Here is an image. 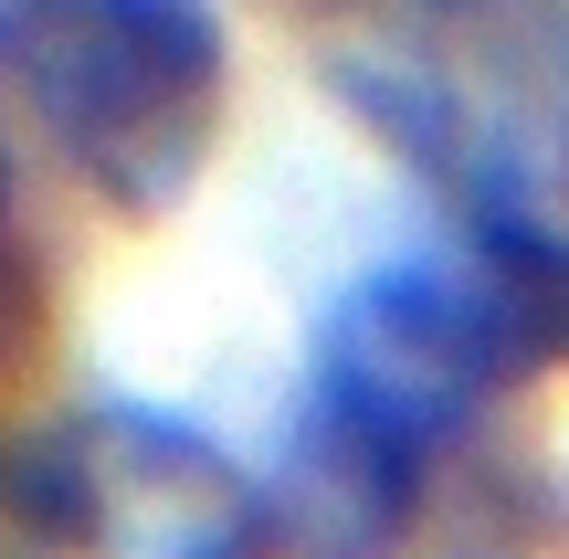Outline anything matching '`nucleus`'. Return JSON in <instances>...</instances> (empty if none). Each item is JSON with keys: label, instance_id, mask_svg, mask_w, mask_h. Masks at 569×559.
I'll list each match as a JSON object with an SVG mask.
<instances>
[{"label": "nucleus", "instance_id": "f257e3e1", "mask_svg": "<svg viewBox=\"0 0 569 559\" xmlns=\"http://www.w3.org/2000/svg\"><path fill=\"white\" fill-rule=\"evenodd\" d=\"M0 74L117 222L190 201L232 96L211 0H0Z\"/></svg>", "mask_w": 569, "mask_h": 559}, {"label": "nucleus", "instance_id": "f03ea898", "mask_svg": "<svg viewBox=\"0 0 569 559\" xmlns=\"http://www.w3.org/2000/svg\"><path fill=\"white\" fill-rule=\"evenodd\" d=\"M338 96L453 211L538 201L569 169V0H411L380 53L338 63Z\"/></svg>", "mask_w": 569, "mask_h": 559}, {"label": "nucleus", "instance_id": "7ed1b4c3", "mask_svg": "<svg viewBox=\"0 0 569 559\" xmlns=\"http://www.w3.org/2000/svg\"><path fill=\"white\" fill-rule=\"evenodd\" d=\"M264 486L180 412L84 401L0 443V559H253Z\"/></svg>", "mask_w": 569, "mask_h": 559}, {"label": "nucleus", "instance_id": "20e7f679", "mask_svg": "<svg viewBox=\"0 0 569 559\" xmlns=\"http://www.w3.org/2000/svg\"><path fill=\"white\" fill-rule=\"evenodd\" d=\"M465 274H475V296H486L496 338H507L517 391L569 370V232L549 222V211L538 201L465 211Z\"/></svg>", "mask_w": 569, "mask_h": 559}, {"label": "nucleus", "instance_id": "39448f33", "mask_svg": "<svg viewBox=\"0 0 569 559\" xmlns=\"http://www.w3.org/2000/svg\"><path fill=\"white\" fill-rule=\"evenodd\" d=\"M0 317H11V138H0Z\"/></svg>", "mask_w": 569, "mask_h": 559}]
</instances>
